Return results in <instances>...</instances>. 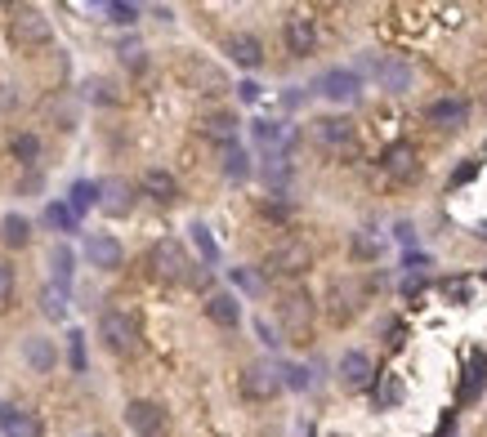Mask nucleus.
Returning <instances> with one entry per match:
<instances>
[{
	"label": "nucleus",
	"instance_id": "f257e3e1",
	"mask_svg": "<svg viewBox=\"0 0 487 437\" xmlns=\"http://www.w3.org/2000/svg\"><path fill=\"white\" fill-rule=\"evenodd\" d=\"M9 40H14L18 49H45V45L54 40L50 18H45L41 9H32V4H18V9L9 13Z\"/></svg>",
	"mask_w": 487,
	"mask_h": 437
},
{
	"label": "nucleus",
	"instance_id": "f03ea898",
	"mask_svg": "<svg viewBox=\"0 0 487 437\" xmlns=\"http://www.w3.org/2000/svg\"><path fill=\"white\" fill-rule=\"evenodd\" d=\"M99 334H104L108 352L130 357V352L139 348V317L125 313V308H104V317H99Z\"/></svg>",
	"mask_w": 487,
	"mask_h": 437
},
{
	"label": "nucleus",
	"instance_id": "7ed1b4c3",
	"mask_svg": "<svg viewBox=\"0 0 487 437\" xmlns=\"http://www.w3.org/2000/svg\"><path fill=\"white\" fill-rule=\"evenodd\" d=\"M309 263H313V254H309V245H304V241H282V245H273V250H268V259H264V277L291 281V277L309 272Z\"/></svg>",
	"mask_w": 487,
	"mask_h": 437
},
{
	"label": "nucleus",
	"instance_id": "20e7f679",
	"mask_svg": "<svg viewBox=\"0 0 487 437\" xmlns=\"http://www.w3.org/2000/svg\"><path fill=\"white\" fill-rule=\"evenodd\" d=\"M148 263H152V272H157L161 281H188V268H193V259L184 254V245H179L175 236H161V241L152 245Z\"/></svg>",
	"mask_w": 487,
	"mask_h": 437
},
{
	"label": "nucleus",
	"instance_id": "39448f33",
	"mask_svg": "<svg viewBox=\"0 0 487 437\" xmlns=\"http://www.w3.org/2000/svg\"><path fill=\"white\" fill-rule=\"evenodd\" d=\"M313 90H318L327 103H354V99L363 94V81H358L354 67H331V72H322V76L313 81Z\"/></svg>",
	"mask_w": 487,
	"mask_h": 437
},
{
	"label": "nucleus",
	"instance_id": "423d86ee",
	"mask_svg": "<svg viewBox=\"0 0 487 437\" xmlns=\"http://www.w3.org/2000/svg\"><path fill=\"white\" fill-rule=\"evenodd\" d=\"M277 317H282V326H286L291 339H304L309 326H313V299L304 290H286L282 304H277Z\"/></svg>",
	"mask_w": 487,
	"mask_h": 437
},
{
	"label": "nucleus",
	"instance_id": "0eeeda50",
	"mask_svg": "<svg viewBox=\"0 0 487 437\" xmlns=\"http://www.w3.org/2000/svg\"><path fill=\"white\" fill-rule=\"evenodd\" d=\"M242 393L250 397V402H268V397H277V393H282V375H277V366H264V361L246 366L242 370Z\"/></svg>",
	"mask_w": 487,
	"mask_h": 437
},
{
	"label": "nucleus",
	"instance_id": "6e6552de",
	"mask_svg": "<svg viewBox=\"0 0 487 437\" xmlns=\"http://www.w3.org/2000/svg\"><path fill=\"white\" fill-rule=\"evenodd\" d=\"M282 40H286V49H291L295 58L313 54V49H318V27H313V18H309V13H291V18L282 22Z\"/></svg>",
	"mask_w": 487,
	"mask_h": 437
},
{
	"label": "nucleus",
	"instance_id": "1a4fd4ad",
	"mask_svg": "<svg viewBox=\"0 0 487 437\" xmlns=\"http://www.w3.org/2000/svg\"><path fill=\"white\" fill-rule=\"evenodd\" d=\"M313 138H318L327 152H349V147H354V120H345V116H322V120H313Z\"/></svg>",
	"mask_w": 487,
	"mask_h": 437
},
{
	"label": "nucleus",
	"instance_id": "9d476101",
	"mask_svg": "<svg viewBox=\"0 0 487 437\" xmlns=\"http://www.w3.org/2000/svg\"><path fill=\"white\" fill-rule=\"evenodd\" d=\"M371 72H375V81L389 90V94H407L411 90V63L407 58H371Z\"/></svg>",
	"mask_w": 487,
	"mask_h": 437
},
{
	"label": "nucleus",
	"instance_id": "9b49d317",
	"mask_svg": "<svg viewBox=\"0 0 487 437\" xmlns=\"http://www.w3.org/2000/svg\"><path fill=\"white\" fill-rule=\"evenodd\" d=\"M125 424H130L139 437H157L161 429H166V411H161L157 402H143V397H139V402L125 406Z\"/></svg>",
	"mask_w": 487,
	"mask_h": 437
},
{
	"label": "nucleus",
	"instance_id": "f8f14e48",
	"mask_svg": "<svg viewBox=\"0 0 487 437\" xmlns=\"http://www.w3.org/2000/svg\"><path fill=\"white\" fill-rule=\"evenodd\" d=\"M86 259H90V268L113 272V268H122V241L108 236V232H90L86 236Z\"/></svg>",
	"mask_w": 487,
	"mask_h": 437
},
{
	"label": "nucleus",
	"instance_id": "ddd939ff",
	"mask_svg": "<svg viewBox=\"0 0 487 437\" xmlns=\"http://www.w3.org/2000/svg\"><path fill=\"white\" fill-rule=\"evenodd\" d=\"M425 116L438 125V129H465V120H470V103L465 99H434L429 108H425Z\"/></svg>",
	"mask_w": 487,
	"mask_h": 437
},
{
	"label": "nucleus",
	"instance_id": "4468645a",
	"mask_svg": "<svg viewBox=\"0 0 487 437\" xmlns=\"http://www.w3.org/2000/svg\"><path fill=\"white\" fill-rule=\"evenodd\" d=\"M224 49H229V58H233L238 67H246V72L264 63V45H259V36H250V31H233Z\"/></svg>",
	"mask_w": 487,
	"mask_h": 437
},
{
	"label": "nucleus",
	"instance_id": "2eb2a0df",
	"mask_svg": "<svg viewBox=\"0 0 487 437\" xmlns=\"http://www.w3.org/2000/svg\"><path fill=\"white\" fill-rule=\"evenodd\" d=\"M197 134H206L211 143L233 147V138H238V120H233V111H206V116L197 120Z\"/></svg>",
	"mask_w": 487,
	"mask_h": 437
},
{
	"label": "nucleus",
	"instance_id": "dca6fc26",
	"mask_svg": "<svg viewBox=\"0 0 487 437\" xmlns=\"http://www.w3.org/2000/svg\"><path fill=\"white\" fill-rule=\"evenodd\" d=\"M206 317L215 322V326L233 330L242 322V304H238V295H229V290H215L211 299H206Z\"/></svg>",
	"mask_w": 487,
	"mask_h": 437
},
{
	"label": "nucleus",
	"instance_id": "f3484780",
	"mask_svg": "<svg viewBox=\"0 0 487 437\" xmlns=\"http://www.w3.org/2000/svg\"><path fill=\"white\" fill-rule=\"evenodd\" d=\"M157 206H170V201H179V183H175V174L170 170H143V183H139Z\"/></svg>",
	"mask_w": 487,
	"mask_h": 437
},
{
	"label": "nucleus",
	"instance_id": "a211bd4d",
	"mask_svg": "<svg viewBox=\"0 0 487 437\" xmlns=\"http://www.w3.org/2000/svg\"><path fill=\"white\" fill-rule=\"evenodd\" d=\"M371 375H375V370H371V357H366V352L349 348V352L340 357V379H345L349 388H366V384H371Z\"/></svg>",
	"mask_w": 487,
	"mask_h": 437
},
{
	"label": "nucleus",
	"instance_id": "6ab92c4d",
	"mask_svg": "<svg viewBox=\"0 0 487 437\" xmlns=\"http://www.w3.org/2000/svg\"><path fill=\"white\" fill-rule=\"evenodd\" d=\"M23 357H27V366H32L36 375H50V370H54V361H59L54 343H50V339H41V334H32V339L23 343Z\"/></svg>",
	"mask_w": 487,
	"mask_h": 437
},
{
	"label": "nucleus",
	"instance_id": "aec40b11",
	"mask_svg": "<svg viewBox=\"0 0 487 437\" xmlns=\"http://www.w3.org/2000/svg\"><path fill=\"white\" fill-rule=\"evenodd\" d=\"M291 138H295V129H286V125H277V120H255V143H259V147L282 152Z\"/></svg>",
	"mask_w": 487,
	"mask_h": 437
},
{
	"label": "nucleus",
	"instance_id": "412c9836",
	"mask_svg": "<svg viewBox=\"0 0 487 437\" xmlns=\"http://www.w3.org/2000/svg\"><path fill=\"white\" fill-rule=\"evenodd\" d=\"M104 197H99V206L108 210V215H125L130 206H134V192H130V183H122V179H113L108 188H99Z\"/></svg>",
	"mask_w": 487,
	"mask_h": 437
},
{
	"label": "nucleus",
	"instance_id": "4be33fe9",
	"mask_svg": "<svg viewBox=\"0 0 487 437\" xmlns=\"http://www.w3.org/2000/svg\"><path fill=\"white\" fill-rule=\"evenodd\" d=\"M90 206H99V183H86V179H81V183H72V192H68V210L81 218Z\"/></svg>",
	"mask_w": 487,
	"mask_h": 437
},
{
	"label": "nucleus",
	"instance_id": "5701e85b",
	"mask_svg": "<svg viewBox=\"0 0 487 437\" xmlns=\"http://www.w3.org/2000/svg\"><path fill=\"white\" fill-rule=\"evenodd\" d=\"M0 241L14 245V250L27 245V241H32V223H27L23 215H5V223H0Z\"/></svg>",
	"mask_w": 487,
	"mask_h": 437
},
{
	"label": "nucleus",
	"instance_id": "b1692460",
	"mask_svg": "<svg viewBox=\"0 0 487 437\" xmlns=\"http://www.w3.org/2000/svg\"><path fill=\"white\" fill-rule=\"evenodd\" d=\"M384 170H389V174H398V179H402V174H416V152H411V147H402V143H398V147H389V152H384Z\"/></svg>",
	"mask_w": 487,
	"mask_h": 437
},
{
	"label": "nucleus",
	"instance_id": "393cba45",
	"mask_svg": "<svg viewBox=\"0 0 487 437\" xmlns=\"http://www.w3.org/2000/svg\"><path fill=\"white\" fill-rule=\"evenodd\" d=\"M9 152H14V161H23V165H36V161H41V138H36V134H14Z\"/></svg>",
	"mask_w": 487,
	"mask_h": 437
},
{
	"label": "nucleus",
	"instance_id": "a878e982",
	"mask_svg": "<svg viewBox=\"0 0 487 437\" xmlns=\"http://www.w3.org/2000/svg\"><path fill=\"white\" fill-rule=\"evenodd\" d=\"M264 179H268L273 188H286V183H291V161H286V152H268V161H264Z\"/></svg>",
	"mask_w": 487,
	"mask_h": 437
},
{
	"label": "nucleus",
	"instance_id": "bb28decb",
	"mask_svg": "<svg viewBox=\"0 0 487 437\" xmlns=\"http://www.w3.org/2000/svg\"><path fill=\"white\" fill-rule=\"evenodd\" d=\"M72 263H77V259H72V250H68V245H54V250H50L54 286H63V290H68V281H72Z\"/></svg>",
	"mask_w": 487,
	"mask_h": 437
},
{
	"label": "nucleus",
	"instance_id": "cd10ccee",
	"mask_svg": "<svg viewBox=\"0 0 487 437\" xmlns=\"http://www.w3.org/2000/svg\"><path fill=\"white\" fill-rule=\"evenodd\" d=\"M5 437H41V420L32 411H14L5 424Z\"/></svg>",
	"mask_w": 487,
	"mask_h": 437
},
{
	"label": "nucleus",
	"instance_id": "c85d7f7f",
	"mask_svg": "<svg viewBox=\"0 0 487 437\" xmlns=\"http://www.w3.org/2000/svg\"><path fill=\"white\" fill-rule=\"evenodd\" d=\"M41 308H45V317H68V290L63 286H45L41 290Z\"/></svg>",
	"mask_w": 487,
	"mask_h": 437
},
{
	"label": "nucleus",
	"instance_id": "c756f323",
	"mask_svg": "<svg viewBox=\"0 0 487 437\" xmlns=\"http://www.w3.org/2000/svg\"><path fill=\"white\" fill-rule=\"evenodd\" d=\"M45 223H50L54 232H77V215L68 210V201H50V206H45Z\"/></svg>",
	"mask_w": 487,
	"mask_h": 437
},
{
	"label": "nucleus",
	"instance_id": "7c9ffc66",
	"mask_svg": "<svg viewBox=\"0 0 487 437\" xmlns=\"http://www.w3.org/2000/svg\"><path fill=\"white\" fill-rule=\"evenodd\" d=\"M224 174H229V179H246V174H250V156H246L238 143L224 147Z\"/></svg>",
	"mask_w": 487,
	"mask_h": 437
},
{
	"label": "nucleus",
	"instance_id": "2f4dec72",
	"mask_svg": "<svg viewBox=\"0 0 487 437\" xmlns=\"http://www.w3.org/2000/svg\"><path fill=\"white\" fill-rule=\"evenodd\" d=\"M193 241H197V250H202V259H206V263H215V259H220V250H215V241H211V227H206V223H193Z\"/></svg>",
	"mask_w": 487,
	"mask_h": 437
},
{
	"label": "nucleus",
	"instance_id": "473e14b6",
	"mask_svg": "<svg viewBox=\"0 0 487 437\" xmlns=\"http://www.w3.org/2000/svg\"><path fill=\"white\" fill-rule=\"evenodd\" d=\"M68 361H72V370H77V375L86 370V334H81V330H72V334H68Z\"/></svg>",
	"mask_w": 487,
	"mask_h": 437
},
{
	"label": "nucleus",
	"instance_id": "72a5a7b5",
	"mask_svg": "<svg viewBox=\"0 0 487 437\" xmlns=\"http://www.w3.org/2000/svg\"><path fill=\"white\" fill-rule=\"evenodd\" d=\"M483 379H487V361H474V366H470V379H465V388H461V402H474Z\"/></svg>",
	"mask_w": 487,
	"mask_h": 437
},
{
	"label": "nucleus",
	"instance_id": "f704fd0d",
	"mask_svg": "<svg viewBox=\"0 0 487 437\" xmlns=\"http://www.w3.org/2000/svg\"><path fill=\"white\" fill-rule=\"evenodd\" d=\"M282 388H309V370L304 366H282Z\"/></svg>",
	"mask_w": 487,
	"mask_h": 437
},
{
	"label": "nucleus",
	"instance_id": "c9c22d12",
	"mask_svg": "<svg viewBox=\"0 0 487 437\" xmlns=\"http://www.w3.org/2000/svg\"><path fill=\"white\" fill-rule=\"evenodd\" d=\"M108 18H113V22H122V27H130V22L139 18V4H125V0H113V4H108Z\"/></svg>",
	"mask_w": 487,
	"mask_h": 437
},
{
	"label": "nucleus",
	"instance_id": "e433bc0d",
	"mask_svg": "<svg viewBox=\"0 0 487 437\" xmlns=\"http://www.w3.org/2000/svg\"><path fill=\"white\" fill-rule=\"evenodd\" d=\"M122 63L130 67V72H139V67H143V45H139V40H125V45H122Z\"/></svg>",
	"mask_w": 487,
	"mask_h": 437
},
{
	"label": "nucleus",
	"instance_id": "4c0bfd02",
	"mask_svg": "<svg viewBox=\"0 0 487 437\" xmlns=\"http://www.w3.org/2000/svg\"><path fill=\"white\" fill-rule=\"evenodd\" d=\"M86 90H90V99H95V103H117V90H113L108 81H90Z\"/></svg>",
	"mask_w": 487,
	"mask_h": 437
},
{
	"label": "nucleus",
	"instance_id": "58836bf2",
	"mask_svg": "<svg viewBox=\"0 0 487 437\" xmlns=\"http://www.w3.org/2000/svg\"><path fill=\"white\" fill-rule=\"evenodd\" d=\"M9 299H14V268L0 263V308H9Z\"/></svg>",
	"mask_w": 487,
	"mask_h": 437
},
{
	"label": "nucleus",
	"instance_id": "ea45409f",
	"mask_svg": "<svg viewBox=\"0 0 487 437\" xmlns=\"http://www.w3.org/2000/svg\"><path fill=\"white\" fill-rule=\"evenodd\" d=\"M233 281L246 286V290H259V277H255V272H246V268H233Z\"/></svg>",
	"mask_w": 487,
	"mask_h": 437
},
{
	"label": "nucleus",
	"instance_id": "a19ab883",
	"mask_svg": "<svg viewBox=\"0 0 487 437\" xmlns=\"http://www.w3.org/2000/svg\"><path fill=\"white\" fill-rule=\"evenodd\" d=\"M238 99H242V103H255V99H259V85H255V81H242V85H238Z\"/></svg>",
	"mask_w": 487,
	"mask_h": 437
},
{
	"label": "nucleus",
	"instance_id": "79ce46f5",
	"mask_svg": "<svg viewBox=\"0 0 487 437\" xmlns=\"http://www.w3.org/2000/svg\"><path fill=\"white\" fill-rule=\"evenodd\" d=\"M354 250H358V259H371L375 254V241L371 236H354Z\"/></svg>",
	"mask_w": 487,
	"mask_h": 437
},
{
	"label": "nucleus",
	"instance_id": "37998d69",
	"mask_svg": "<svg viewBox=\"0 0 487 437\" xmlns=\"http://www.w3.org/2000/svg\"><path fill=\"white\" fill-rule=\"evenodd\" d=\"M0 108H14V85H0Z\"/></svg>",
	"mask_w": 487,
	"mask_h": 437
},
{
	"label": "nucleus",
	"instance_id": "c03bdc74",
	"mask_svg": "<svg viewBox=\"0 0 487 437\" xmlns=\"http://www.w3.org/2000/svg\"><path fill=\"white\" fill-rule=\"evenodd\" d=\"M479 236H487V223H479Z\"/></svg>",
	"mask_w": 487,
	"mask_h": 437
},
{
	"label": "nucleus",
	"instance_id": "a18cd8bd",
	"mask_svg": "<svg viewBox=\"0 0 487 437\" xmlns=\"http://www.w3.org/2000/svg\"><path fill=\"white\" fill-rule=\"evenodd\" d=\"M86 437H99V433H86Z\"/></svg>",
	"mask_w": 487,
	"mask_h": 437
}]
</instances>
